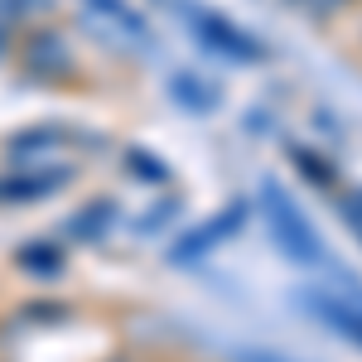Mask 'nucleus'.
<instances>
[{
    "label": "nucleus",
    "mask_w": 362,
    "mask_h": 362,
    "mask_svg": "<svg viewBox=\"0 0 362 362\" xmlns=\"http://www.w3.org/2000/svg\"><path fill=\"white\" fill-rule=\"evenodd\" d=\"M353 232H358V242H362V223H353Z\"/></svg>",
    "instance_id": "17"
},
{
    "label": "nucleus",
    "mask_w": 362,
    "mask_h": 362,
    "mask_svg": "<svg viewBox=\"0 0 362 362\" xmlns=\"http://www.w3.org/2000/svg\"><path fill=\"white\" fill-rule=\"evenodd\" d=\"M15 266H20L25 276L54 280V276L68 271V256H63V247H54V242H25V247L15 251Z\"/></svg>",
    "instance_id": "10"
},
{
    "label": "nucleus",
    "mask_w": 362,
    "mask_h": 362,
    "mask_svg": "<svg viewBox=\"0 0 362 362\" xmlns=\"http://www.w3.org/2000/svg\"><path fill=\"white\" fill-rule=\"evenodd\" d=\"M295 5H300L305 15H314V20H329V15H338L348 0H295Z\"/></svg>",
    "instance_id": "14"
},
{
    "label": "nucleus",
    "mask_w": 362,
    "mask_h": 362,
    "mask_svg": "<svg viewBox=\"0 0 362 362\" xmlns=\"http://www.w3.org/2000/svg\"><path fill=\"white\" fill-rule=\"evenodd\" d=\"M300 309L309 319H319L329 334H338L343 343L362 348V290H329V285H314V290H300Z\"/></svg>",
    "instance_id": "6"
},
{
    "label": "nucleus",
    "mask_w": 362,
    "mask_h": 362,
    "mask_svg": "<svg viewBox=\"0 0 362 362\" xmlns=\"http://www.w3.org/2000/svg\"><path fill=\"white\" fill-rule=\"evenodd\" d=\"M247 218H251V203H247V198H232V203H223L213 218H203L194 232H184V237L169 247V266H194V261H203L208 251L223 247L227 237H237V232L247 227Z\"/></svg>",
    "instance_id": "5"
},
{
    "label": "nucleus",
    "mask_w": 362,
    "mask_h": 362,
    "mask_svg": "<svg viewBox=\"0 0 362 362\" xmlns=\"http://www.w3.org/2000/svg\"><path fill=\"white\" fill-rule=\"evenodd\" d=\"M73 155H78V131H68V126L15 131L5 140V150H0L5 169H78Z\"/></svg>",
    "instance_id": "4"
},
{
    "label": "nucleus",
    "mask_w": 362,
    "mask_h": 362,
    "mask_svg": "<svg viewBox=\"0 0 362 362\" xmlns=\"http://www.w3.org/2000/svg\"><path fill=\"white\" fill-rule=\"evenodd\" d=\"M92 15H102L107 25H116L131 44H150V25H145V15H140L131 0H83Z\"/></svg>",
    "instance_id": "9"
},
{
    "label": "nucleus",
    "mask_w": 362,
    "mask_h": 362,
    "mask_svg": "<svg viewBox=\"0 0 362 362\" xmlns=\"http://www.w3.org/2000/svg\"><path fill=\"white\" fill-rule=\"evenodd\" d=\"M184 20H189V34H194L208 54L227 58V63H242V68L266 63V44L251 29H242L237 20H227V15L208 10V5H184Z\"/></svg>",
    "instance_id": "3"
},
{
    "label": "nucleus",
    "mask_w": 362,
    "mask_h": 362,
    "mask_svg": "<svg viewBox=\"0 0 362 362\" xmlns=\"http://www.w3.org/2000/svg\"><path fill=\"white\" fill-rule=\"evenodd\" d=\"M261 203H266V227H271V242L280 247V256H290L295 266H329L324 237L314 232L305 208L290 198V189H280V184L266 179L261 184Z\"/></svg>",
    "instance_id": "1"
},
{
    "label": "nucleus",
    "mask_w": 362,
    "mask_h": 362,
    "mask_svg": "<svg viewBox=\"0 0 362 362\" xmlns=\"http://www.w3.org/2000/svg\"><path fill=\"white\" fill-rule=\"evenodd\" d=\"M232 362H295V358H285V353H256V348H242V353H232Z\"/></svg>",
    "instance_id": "16"
},
{
    "label": "nucleus",
    "mask_w": 362,
    "mask_h": 362,
    "mask_svg": "<svg viewBox=\"0 0 362 362\" xmlns=\"http://www.w3.org/2000/svg\"><path fill=\"white\" fill-rule=\"evenodd\" d=\"M121 165L131 169L140 184H169V179H174L169 165H165V160H155L150 150H126V155H121Z\"/></svg>",
    "instance_id": "11"
},
{
    "label": "nucleus",
    "mask_w": 362,
    "mask_h": 362,
    "mask_svg": "<svg viewBox=\"0 0 362 362\" xmlns=\"http://www.w3.org/2000/svg\"><path fill=\"white\" fill-rule=\"evenodd\" d=\"M295 165L305 169H314V174H319V184H334V165H324V160H319V155H309V150H295Z\"/></svg>",
    "instance_id": "13"
},
{
    "label": "nucleus",
    "mask_w": 362,
    "mask_h": 362,
    "mask_svg": "<svg viewBox=\"0 0 362 362\" xmlns=\"http://www.w3.org/2000/svg\"><path fill=\"white\" fill-rule=\"evenodd\" d=\"M116 218H121V203L116 198H92V203H83L78 213H73V223H68V237L73 242H102L107 232L116 227Z\"/></svg>",
    "instance_id": "7"
},
{
    "label": "nucleus",
    "mask_w": 362,
    "mask_h": 362,
    "mask_svg": "<svg viewBox=\"0 0 362 362\" xmlns=\"http://www.w3.org/2000/svg\"><path fill=\"white\" fill-rule=\"evenodd\" d=\"M15 58L25 68L29 83L39 87H68L78 83V54L68 44V34H58L54 25H29L15 39Z\"/></svg>",
    "instance_id": "2"
},
{
    "label": "nucleus",
    "mask_w": 362,
    "mask_h": 362,
    "mask_svg": "<svg viewBox=\"0 0 362 362\" xmlns=\"http://www.w3.org/2000/svg\"><path fill=\"white\" fill-rule=\"evenodd\" d=\"M20 25H25V20L15 15V5H10V0H0V63H5V58L15 54V39H20Z\"/></svg>",
    "instance_id": "12"
},
{
    "label": "nucleus",
    "mask_w": 362,
    "mask_h": 362,
    "mask_svg": "<svg viewBox=\"0 0 362 362\" xmlns=\"http://www.w3.org/2000/svg\"><path fill=\"white\" fill-rule=\"evenodd\" d=\"M169 213H179V198H169L165 208H150V218L140 223V232H155V227H165V223H169Z\"/></svg>",
    "instance_id": "15"
},
{
    "label": "nucleus",
    "mask_w": 362,
    "mask_h": 362,
    "mask_svg": "<svg viewBox=\"0 0 362 362\" xmlns=\"http://www.w3.org/2000/svg\"><path fill=\"white\" fill-rule=\"evenodd\" d=\"M169 97L184 107V112H194V116H213L218 107H223V92L213 83H203L198 73H174L169 78Z\"/></svg>",
    "instance_id": "8"
}]
</instances>
